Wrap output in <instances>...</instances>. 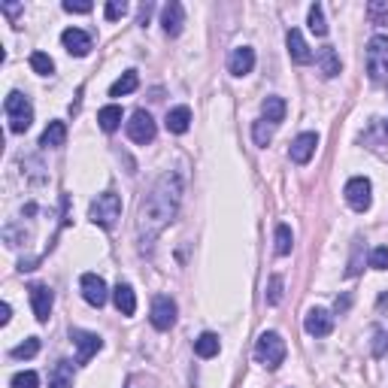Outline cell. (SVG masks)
<instances>
[{
  "label": "cell",
  "mask_w": 388,
  "mask_h": 388,
  "mask_svg": "<svg viewBox=\"0 0 388 388\" xmlns=\"http://www.w3.org/2000/svg\"><path fill=\"white\" fill-rule=\"evenodd\" d=\"M97 121H100V128H104L107 134H112V131H119V125H121V107H116V104L104 107V109L97 112Z\"/></svg>",
  "instance_id": "obj_25"
},
{
  "label": "cell",
  "mask_w": 388,
  "mask_h": 388,
  "mask_svg": "<svg viewBox=\"0 0 388 388\" xmlns=\"http://www.w3.org/2000/svg\"><path fill=\"white\" fill-rule=\"evenodd\" d=\"M0 9H4V13H6L9 18H16V16H18V13H22V9H25V6H22V4H4Z\"/></svg>",
  "instance_id": "obj_39"
},
{
  "label": "cell",
  "mask_w": 388,
  "mask_h": 388,
  "mask_svg": "<svg viewBox=\"0 0 388 388\" xmlns=\"http://www.w3.org/2000/svg\"><path fill=\"white\" fill-rule=\"evenodd\" d=\"M9 315H13V306H9V303H0V325H6Z\"/></svg>",
  "instance_id": "obj_41"
},
{
  "label": "cell",
  "mask_w": 388,
  "mask_h": 388,
  "mask_svg": "<svg viewBox=\"0 0 388 388\" xmlns=\"http://www.w3.org/2000/svg\"><path fill=\"white\" fill-rule=\"evenodd\" d=\"M49 388H73V364L58 361L52 376H49Z\"/></svg>",
  "instance_id": "obj_24"
},
{
  "label": "cell",
  "mask_w": 388,
  "mask_h": 388,
  "mask_svg": "<svg viewBox=\"0 0 388 388\" xmlns=\"http://www.w3.org/2000/svg\"><path fill=\"white\" fill-rule=\"evenodd\" d=\"M285 46H289V55H291L294 64H310V61H313V49L306 46V40H303V34H301L298 28L289 30V37H285Z\"/></svg>",
  "instance_id": "obj_16"
},
{
  "label": "cell",
  "mask_w": 388,
  "mask_h": 388,
  "mask_svg": "<svg viewBox=\"0 0 388 388\" xmlns=\"http://www.w3.org/2000/svg\"><path fill=\"white\" fill-rule=\"evenodd\" d=\"M294 246V234L289 224H277V255H291Z\"/></svg>",
  "instance_id": "obj_29"
},
{
  "label": "cell",
  "mask_w": 388,
  "mask_h": 388,
  "mask_svg": "<svg viewBox=\"0 0 388 388\" xmlns=\"http://www.w3.org/2000/svg\"><path fill=\"white\" fill-rule=\"evenodd\" d=\"M228 70L234 76H249L252 70H255V49L252 46H240V49H234V55L228 61Z\"/></svg>",
  "instance_id": "obj_17"
},
{
  "label": "cell",
  "mask_w": 388,
  "mask_h": 388,
  "mask_svg": "<svg viewBox=\"0 0 388 388\" xmlns=\"http://www.w3.org/2000/svg\"><path fill=\"white\" fill-rule=\"evenodd\" d=\"M373 186H370V179L367 176H352L349 182H346V203L355 210V212H367L370 210V203H373Z\"/></svg>",
  "instance_id": "obj_6"
},
{
  "label": "cell",
  "mask_w": 388,
  "mask_h": 388,
  "mask_svg": "<svg viewBox=\"0 0 388 388\" xmlns=\"http://www.w3.org/2000/svg\"><path fill=\"white\" fill-rule=\"evenodd\" d=\"M370 267L373 270H388V246H376L370 252Z\"/></svg>",
  "instance_id": "obj_35"
},
{
  "label": "cell",
  "mask_w": 388,
  "mask_h": 388,
  "mask_svg": "<svg viewBox=\"0 0 388 388\" xmlns=\"http://www.w3.org/2000/svg\"><path fill=\"white\" fill-rule=\"evenodd\" d=\"M112 303H116V310L121 315H134L137 313V294L131 289L128 282H119L116 289H112Z\"/></svg>",
  "instance_id": "obj_18"
},
{
  "label": "cell",
  "mask_w": 388,
  "mask_h": 388,
  "mask_svg": "<svg viewBox=\"0 0 388 388\" xmlns=\"http://www.w3.org/2000/svg\"><path fill=\"white\" fill-rule=\"evenodd\" d=\"M279 301H282V277H279V273H273V277H270V285H267V303L277 306Z\"/></svg>",
  "instance_id": "obj_33"
},
{
  "label": "cell",
  "mask_w": 388,
  "mask_h": 388,
  "mask_svg": "<svg viewBox=\"0 0 388 388\" xmlns=\"http://www.w3.org/2000/svg\"><path fill=\"white\" fill-rule=\"evenodd\" d=\"M70 340H73L76 349H79L76 364H88L100 349H104V340H100L97 334H91V331H83V328H73V331H70Z\"/></svg>",
  "instance_id": "obj_9"
},
{
  "label": "cell",
  "mask_w": 388,
  "mask_h": 388,
  "mask_svg": "<svg viewBox=\"0 0 388 388\" xmlns=\"http://www.w3.org/2000/svg\"><path fill=\"white\" fill-rule=\"evenodd\" d=\"M128 16V4L125 0H109L107 4V22H119V18Z\"/></svg>",
  "instance_id": "obj_34"
},
{
  "label": "cell",
  "mask_w": 388,
  "mask_h": 388,
  "mask_svg": "<svg viewBox=\"0 0 388 388\" xmlns=\"http://www.w3.org/2000/svg\"><path fill=\"white\" fill-rule=\"evenodd\" d=\"M137 85H140L137 70H128V73H121L116 83L109 85V97H125V95H131V91H137Z\"/></svg>",
  "instance_id": "obj_23"
},
{
  "label": "cell",
  "mask_w": 388,
  "mask_h": 388,
  "mask_svg": "<svg viewBox=\"0 0 388 388\" xmlns=\"http://www.w3.org/2000/svg\"><path fill=\"white\" fill-rule=\"evenodd\" d=\"M40 385V376L34 370H22L13 376V388H37Z\"/></svg>",
  "instance_id": "obj_32"
},
{
  "label": "cell",
  "mask_w": 388,
  "mask_h": 388,
  "mask_svg": "<svg viewBox=\"0 0 388 388\" xmlns=\"http://www.w3.org/2000/svg\"><path fill=\"white\" fill-rule=\"evenodd\" d=\"M161 25H164L167 37H179L182 34V25H186V9H182L179 0H170V4L161 9Z\"/></svg>",
  "instance_id": "obj_14"
},
{
  "label": "cell",
  "mask_w": 388,
  "mask_h": 388,
  "mask_svg": "<svg viewBox=\"0 0 388 388\" xmlns=\"http://www.w3.org/2000/svg\"><path fill=\"white\" fill-rule=\"evenodd\" d=\"M37 352H40V340H37V337H28V340H25L22 346H16V349L9 352V355H13V358H18V361H22V358H34Z\"/></svg>",
  "instance_id": "obj_31"
},
{
  "label": "cell",
  "mask_w": 388,
  "mask_h": 388,
  "mask_svg": "<svg viewBox=\"0 0 388 388\" xmlns=\"http://www.w3.org/2000/svg\"><path fill=\"white\" fill-rule=\"evenodd\" d=\"M30 67H34V73H40V76H52L55 73V61L49 58L46 52H34V55H30Z\"/></svg>",
  "instance_id": "obj_30"
},
{
  "label": "cell",
  "mask_w": 388,
  "mask_h": 388,
  "mask_svg": "<svg viewBox=\"0 0 388 388\" xmlns=\"http://www.w3.org/2000/svg\"><path fill=\"white\" fill-rule=\"evenodd\" d=\"M315 61H319V67H322V76L325 79H334V76H340V55H337V49L334 46H325L319 49V55H315Z\"/></svg>",
  "instance_id": "obj_19"
},
{
  "label": "cell",
  "mask_w": 388,
  "mask_h": 388,
  "mask_svg": "<svg viewBox=\"0 0 388 388\" xmlns=\"http://www.w3.org/2000/svg\"><path fill=\"white\" fill-rule=\"evenodd\" d=\"M385 137H388V121H385Z\"/></svg>",
  "instance_id": "obj_42"
},
{
  "label": "cell",
  "mask_w": 388,
  "mask_h": 388,
  "mask_svg": "<svg viewBox=\"0 0 388 388\" xmlns=\"http://www.w3.org/2000/svg\"><path fill=\"white\" fill-rule=\"evenodd\" d=\"M182 200V179L176 173H164L152 191L146 194V200L140 203V216H137V234L143 246H152L158 240V234L176 219Z\"/></svg>",
  "instance_id": "obj_1"
},
{
  "label": "cell",
  "mask_w": 388,
  "mask_h": 388,
  "mask_svg": "<svg viewBox=\"0 0 388 388\" xmlns=\"http://www.w3.org/2000/svg\"><path fill=\"white\" fill-rule=\"evenodd\" d=\"M158 134V128H155V119L149 116L146 109H134L131 112V119H128V137L140 143V146H146V143H152Z\"/></svg>",
  "instance_id": "obj_7"
},
{
  "label": "cell",
  "mask_w": 388,
  "mask_h": 388,
  "mask_svg": "<svg viewBox=\"0 0 388 388\" xmlns=\"http://www.w3.org/2000/svg\"><path fill=\"white\" fill-rule=\"evenodd\" d=\"M273 131H277V125H270L267 119H258L252 125V137H255V143H258V146H267V143L273 140Z\"/></svg>",
  "instance_id": "obj_28"
},
{
  "label": "cell",
  "mask_w": 388,
  "mask_h": 388,
  "mask_svg": "<svg viewBox=\"0 0 388 388\" xmlns=\"http://www.w3.org/2000/svg\"><path fill=\"white\" fill-rule=\"evenodd\" d=\"M67 143V125L64 121H49L43 137H40V146L43 149H61Z\"/></svg>",
  "instance_id": "obj_20"
},
{
  "label": "cell",
  "mask_w": 388,
  "mask_h": 388,
  "mask_svg": "<svg viewBox=\"0 0 388 388\" xmlns=\"http://www.w3.org/2000/svg\"><path fill=\"white\" fill-rule=\"evenodd\" d=\"M310 30H313L315 37H325V34H328V22H325L322 4H313V6H310Z\"/></svg>",
  "instance_id": "obj_27"
},
{
  "label": "cell",
  "mask_w": 388,
  "mask_h": 388,
  "mask_svg": "<svg viewBox=\"0 0 388 388\" xmlns=\"http://www.w3.org/2000/svg\"><path fill=\"white\" fill-rule=\"evenodd\" d=\"M315 146H319V137L313 134V131H306V134H298L289 149V158L294 164H310V158L315 155Z\"/></svg>",
  "instance_id": "obj_13"
},
{
  "label": "cell",
  "mask_w": 388,
  "mask_h": 388,
  "mask_svg": "<svg viewBox=\"0 0 388 388\" xmlns=\"http://www.w3.org/2000/svg\"><path fill=\"white\" fill-rule=\"evenodd\" d=\"M88 219H91V224H97V228H107V231L116 228V222L121 219V198L116 191L97 194L88 207Z\"/></svg>",
  "instance_id": "obj_2"
},
{
  "label": "cell",
  "mask_w": 388,
  "mask_h": 388,
  "mask_svg": "<svg viewBox=\"0 0 388 388\" xmlns=\"http://www.w3.org/2000/svg\"><path fill=\"white\" fill-rule=\"evenodd\" d=\"M4 112H6V121H9L13 134H25L30 128V121H34V107H30V100L22 91H9L4 100Z\"/></svg>",
  "instance_id": "obj_3"
},
{
  "label": "cell",
  "mask_w": 388,
  "mask_h": 388,
  "mask_svg": "<svg viewBox=\"0 0 388 388\" xmlns=\"http://www.w3.org/2000/svg\"><path fill=\"white\" fill-rule=\"evenodd\" d=\"M370 16L376 18V25L388 22V6H380V4H373V6H370Z\"/></svg>",
  "instance_id": "obj_38"
},
{
  "label": "cell",
  "mask_w": 388,
  "mask_h": 388,
  "mask_svg": "<svg viewBox=\"0 0 388 388\" xmlns=\"http://www.w3.org/2000/svg\"><path fill=\"white\" fill-rule=\"evenodd\" d=\"M149 319H152V328H158V331H170L173 325H176V301L167 298V294H158V298L152 301V313H149Z\"/></svg>",
  "instance_id": "obj_8"
},
{
  "label": "cell",
  "mask_w": 388,
  "mask_h": 388,
  "mask_svg": "<svg viewBox=\"0 0 388 388\" xmlns=\"http://www.w3.org/2000/svg\"><path fill=\"white\" fill-rule=\"evenodd\" d=\"M285 100L282 97H267L264 100V107H261V112H264V119L270 121V125H279V121L285 119Z\"/></svg>",
  "instance_id": "obj_26"
},
{
  "label": "cell",
  "mask_w": 388,
  "mask_h": 388,
  "mask_svg": "<svg viewBox=\"0 0 388 388\" xmlns=\"http://www.w3.org/2000/svg\"><path fill=\"white\" fill-rule=\"evenodd\" d=\"M303 328L310 337H328L334 331V315L328 310H322V306H313L303 319Z\"/></svg>",
  "instance_id": "obj_12"
},
{
  "label": "cell",
  "mask_w": 388,
  "mask_h": 388,
  "mask_svg": "<svg viewBox=\"0 0 388 388\" xmlns=\"http://www.w3.org/2000/svg\"><path fill=\"white\" fill-rule=\"evenodd\" d=\"M30 306H34V315H37V322H49V315H52V303H55V294L49 285H30Z\"/></svg>",
  "instance_id": "obj_11"
},
{
  "label": "cell",
  "mask_w": 388,
  "mask_h": 388,
  "mask_svg": "<svg viewBox=\"0 0 388 388\" xmlns=\"http://www.w3.org/2000/svg\"><path fill=\"white\" fill-rule=\"evenodd\" d=\"M164 125H167L170 134H186V131L191 128V109H188V107H173V109L167 112Z\"/></svg>",
  "instance_id": "obj_21"
},
{
  "label": "cell",
  "mask_w": 388,
  "mask_h": 388,
  "mask_svg": "<svg viewBox=\"0 0 388 388\" xmlns=\"http://www.w3.org/2000/svg\"><path fill=\"white\" fill-rule=\"evenodd\" d=\"M385 349H388V334H385V331H376V343H373V355H376V358H382V355H385Z\"/></svg>",
  "instance_id": "obj_37"
},
{
  "label": "cell",
  "mask_w": 388,
  "mask_h": 388,
  "mask_svg": "<svg viewBox=\"0 0 388 388\" xmlns=\"http://www.w3.org/2000/svg\"><path fill=\"white\" fill-rule=\"evenodd\" d=\"M255 361L264 364L267 370H277V367L285 361V340L277 331H264L255 343Z\"/></svg>",
  "instance_id": "obj_4"
},
{
  "label": "cell",
  "mask_w": 388,
  "mask_h": 388,
  "mask_svg": "<svg viewBox=\"0 0 388 388\" xmlns=\"http://www.w3.org/2000/svg\"><path fill=\"white\" fill-rule=\"evenodd\" d=\"M79 285H83V298H85V303H91V306H104L107 301H109V291H107V282L97 277V273H83V279H79Z\"/></svg>",
  "instance_id": "obj_10"
},
{
  "label": "cell",
  "mask_w": 388,
  "mask_h": 388,
  "mask_svg": "<svg viewBox=\"0 0 388 388\" xmlns=\"http://www.w3.org/2000/svg\"><path fill=\"white\" fill-rule=\"evenodd\" d=\"M194 352H198V358H216V355L222 352V340H219V334H200L198 340H194Z\"/></svg>",
  "instance_id": "obj_22"
},
{
  "label": "cell",
  "mask_w": 388,
  "mask_h": 388,
  "mask_svg": "<svg viewBox=\"0 0 388 388\" xmlns=\"http://www.w3.org/2000/svg\"><path fill=\"white\" fill-rule=\"evenodd\" d=\"M367 76L373 83H388V37L376 34L367 43Z\"/></svg>",
  "instance_id": "obj_5"
},
{
  "label": "cell",
  "mask_w": 388,
  "mask_h": 388,
  "mask_svg": "<svg viewBox=\"0 0 388 388\" xmlns=\"http://www.w3.org/2000/svg\"><path fill=\"white\" fill-rule=\"evenodd\" d=\"M149 16H152V4H143V6H140V25H143V28H146Z\"/></svg>",
  "instance_id": "obj_40"
},
{
  "label": "cell",
  "mask_w": 388,
  "mask_h": 388,
  "mask_svg": "<svg viewBox=\"0 0 388 388\" xmlns=\"http://www.w3.org/2000/svg\"><path fill=\"white\" fill-rule=\"evenodd\" d=\"M61 43H64V49L73 58H85L91 52V37L85 34V30H79V28H67L64 34H61Z\"/></svg>",
  "instance_id": "obj_15"
},
{
  "label": "cell",
  "mask_w": 388,
  "mask_h": 388,
  "mask_svg": "<svg viewBox=\"0 0 388 388\" xmlns=\"http://www.w3.org/2000/svg\"><path fill=\"white\" fill-rule=\"evenodd\" d=\"M91 6L88 0H64V13H76V16H85V13H91Z\"/></svg>",
  "instance_id": "obj_36"
}]
</instances>
